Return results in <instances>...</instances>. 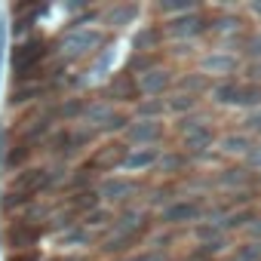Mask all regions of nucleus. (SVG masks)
Listing matches in <instances>:
<instances>
[{
    "label": "nucleus",
    "instance_id": "obj_1",
    "mask_svg": "<svg viewBox=\"0 0 261 261\" xmlns=\"http://www.w3.org/2000/svg\"><path fill=\"white\" fill-rule=\"evenodd\" d=\"M98 46H101V31L83 25V28H71V31L62 37V43H59V56L68 59V62H74V59L92 56Z\"/></svg>",
    "mask_w": 261,
    "mask_h": 261
},
{
    "label": "nucleus",
    "instance_id": "obj_2",
    "mask_svg": "<svg viewBox=\"0 0 261 261\" xmlns=\"http://www.w3.org/2000/svg\"><path fill=\"white\" fill-rule=\"evenodd\" d=\"M163 139H166L163 120H133L123 133V142L129 148H157Z\"/></svg>",
    "mask_w": 261,
    "mask_h": 261
},
{
    "label": "nucleus",
    "instance_id": "obj_3",
    "mask_svg": "<svg viewBox=\"0 0 261 261\" xmlns=\"http://www.w3.org/2000/svg\"><path fill=\"white\" fill-rule=\"evenodd\" d=\"M53 185H56V175H53L49 169H43V166H25V169H19V172L13 175L10 191L28 200L31 194H40V191H46V188H53Z\"/></svg>",
    "mask_w": 261,
    "mask_h": 261
},
{
    "label": "nucleus",
    "instance_id": "obj_4",
    "mask_svg": "<svg viewBox=\"0 0 261 261\" xmlns=\"http://www.w3.org/2000/svg\"><path fill=\"white\" fill-rule=\"evenodd\" d=\"M203 212H206V203L200 197H181V200H172L163 212H160V221L175 227V224H197L203 221Z\"/></svg>",
    "mask_w": 261,
    "mask_h": 261
},
{
    "label": "nucleus",
    "instance_id": "obj_5",
    "mask_svg": "<svg viewBox=\"0 0 261 261\" xmlns=\"http://www.w3.org/2000/svg\"><path fill=\"white\" fill-rule=\"evenodd\" d=\"M209 31V22L203 13H191V16H178V19H169L163 25V37L166 40H178V43H191L197 37H203Z\"/></svg>",
    "mask_w": 261,
    "mask_h": 261
},
{
    "label": "nucleus",
    "instance_id": "obj_6",
    "mask_svg": "<svg viewBox=\"0 0 261 261\" xmlns=\"http://www.w3.org/2000/svg\"><path fill=\"white\" fill-rule=\"evenodd\" d=\"M203 77H215V80H233V74L240 71V59L237 53L230 49H212L206 56H200V68H197Z\"/></svg>",
    "mask_w": 261,
    "mask_h": 261
},
{
    "label": "nucleus",
    "instance_id": "obj_7",
    "mask_svg": "<svg viewBox=\"0 0 261 261\" xmlns=\"http://www.w3.org/2000/svg\"><path fill=\"white\" fill-rule=\"evenodd\" d=\"M98 197H101V203L105 206H111V203H129L136 194H139V181L133 178V175H108V178H101L98 181Z\"/></svg>",
    "mask_w": 261,
    "mask_h": 261
},
{
    "label": "nucleus",
    "instance_id": "obj_8",
    "mask_svg": "<svg viewBox=\"0 0 261 261\" xmlns=\"http://www.w3.org/2000/svg\"><path fill=\"white\" fill-rule=\"evenodd\" d=\"M136 80H139V92L148 95V98H160L163 92H169L175 86V74L169 68H163V65H154L151 71H145Z\"/></svg>",
    "mask_w": 261,
    "mask_h": 261
},
{
    "label": "nucleus",
    "instance_id": "obj_9",
    "mask_svg": "<svg viewBox=\"0 0 261 261\" xmlns=\"http://www.w3.org/2000/svg\"><path fill=\"white\" fill-rule=\"evenodd\" d=\"M139 80L133 71H117L111 80H108V89H105V98L114 105V101H139Z\"/></svg>",
    "mask_w": 261,
    "mask_h": 261
},
{
    "label": "nucleus",
    "instance_id": "obj_10",
    "mask_svg": "<svg viewBox=\"0 0 261 261\" xmlns=\"http://www.w3.org/2000/svg\"><path fill=\"white\" fill-rule=\"evenodd\" d=\"M43 53H46L43 40H25V43H19V46L13 49V71H16V77H19V80L28 77V74L34 71V65L43 59Z\"/></svg>",
    "mask_w": 261,
    "mask_h": 261
},
{
    "label": "nucleus",
    "instance_id": "obj_11",
    "mask_svg": "<svg viewBox=\"0 0 261 261\" xmlns=\"http://www.w3.org/2000/svg\"><path fill=\"white\" fill-rule=\"evenodd\" d=\"M126 154H129V145H126V142H111V145L95 148V154L89 157V166H92L95 172H114V169L123 166Z\"/></svg>",
    "mask_w": 261,
    "mask_h": 261
},
{
    "label": "nucleus",
    "instance_id": "obj_12",
    "mask_svg": "<svg viewBox=\"0 0 261 261\" xmlns=\"http://www.w3.org/2000/svg\"><path fill=\"white\" fill-rule=\"evenodd\" d=\"M145 227H148V212H145V209H139V206L123 209L120 215H114V224H111V230H114V233L129 237V240H139V233H142Z\"/></svg>",
    "mask_w": 261,
    "mask_h": 261
},
{
    "label": "nucleus",
    "instance_id": "obj_13",
    "mask_svg": "<svg viewBox=\"0 0 261 261\" xmlns=\"http://www.w3.org/2000/svg\"><path fill=\"white\" fill-rule=\"evenodd\" d=\"M160 157H163V151L160 148H129V154H126V160H123V172L126 175H139V172H151V169H157V163H160Z\"/></svg>",
    "mask_w": 261,
    "mask_h": 261
},
{
    "label": "nucleus",
    "instance_id": "obj_14",
    "mask_svg": "<svg viewBox=\"0 0 261 261\" xmlns=\"http://www.w3.org/2000/svg\"><path fill=\"white\" fill-rule=\"evenodd\" d=\"M142 16V4H114L101 10V25L108 28H133Z\"/></svg>",
    "mask_w": 261,
    "mask_h": 261
},
{
    "label": "nucleus",
    "instance_id": "obj_15",
    "mask_svg": "<svg viewBox=\"0 0 261 261\" xmlns=\"http://www.w3.org/2000/svg\"><path fill=\"white\" fill-rule=\"evenodd\" d=\"M240 89L243 83L233 77V80H215L209 86V101L218 105V108H237L240 105Z\"/></svg>",
    "mask_w": 261,
    "mask_h": 261
},
{
    "label": "nucleus",
    "instance_id": "obj_16",
    "mask_svg": "<svg viewBox=\"0 0 261 261\" xmlns=\"http://www.w3.org/2000/svg\"><path fill=\"white\" fill-rule=\"evenodd\" d=\"M215 145H218V151H221L224 157H240V160H243V157L249 154V148L255 145V139L240 129V133H224Z\"/></svg>",
    "mask_w": 261,
    "mask_h": 261
},
{
    "label": "nucleus",
    "instance_id": "obj_17",
    "mask_svg": "<svg viewBox=\"0 0 261 261\" xmlns=\"http://www.w3.org/2000/svg\"><path fill=\"white\" fill-rule=\"evenodd\" d=\"M209 86H212L209 77H203L200 71H188V74H178V77H175V86H172V89L200 98V95H209Z\"/></svg>",
    "mask_w": 261,
    "mask_h": 261
},
{
    "label": "nucleus",
    "instance_id": "obj_18",
    "mask_svg": "<svg viewBox=\"0 0 261 261\" xmlns=\"http://www.w3.org/2000/svg\"><path fill=\"white\" fill-rule=\"evenodd\" d=\"M34 243H37V227L31 221H16L10 227V246L16 252H31Z\"/></svg>",
    "mask_w": 261,
    "mask_h": 261
},
{
    "label": "nucleus",
    "instance_id": "obj_19",
    "mask_svg": "<svg viewBox=\"0 0 261 261\" xmlns=\"http://www.w3.org/2000/svg\"><path fill=\"white\" fill-rule=\"evenodd\" d=\"M212 145H215L212 126L197 129V133H191V136H181V154H185V157H188V154H203V151H209Z\"/></svg>",
    "mask_w": 261,
    "mask_h": 261
},
{
    "label": "nucleus",
    "instance_id": "obj_20",
    "mask_svg": "<svg viewBox=\"0 0 261 261\" xmlns=\"http://www.w3.org/2000/svg\"><path fill=\"white\" fill-rule=\"evenodd\" d=\"M160 43H163V28L160 25H139L136 37H133V46L139 53H157Z\"/></svg>",
    "mask_w": 261,
    "mask_h": 261
},
{
    "label": "nucleus",
    "instance_id": "obj_21",
    "mask_svg": "<svg viewBox=\"0 0 261 261\" xmlns=\"http://www.w3.org/2000/svg\"><path fill=\"white\" fill-rule=\"evenodd\" d=\"M215 181H218V188H227V191H233V188H249L252 172H249L246 166H230V169H221V172L215 175Z\"/></svg>",
    "mask_w": 261,
    "mask_h": 261
},
{
    "label": "nucleus",
    "instance_id": "obj_22",
    "mask_svg": "<svg viewBox=\"0 0 261 261\" xmlns=\"http://www.w3.org/2000/svg\"><path fill=\"white\" fill-rule=\"evenodd\" d=\"M194 111H200V98L185 95V92H172V95H166V114L188 117V114H194Z\"/></svg>",
    "mask_w": 261,
    "mask_h": 261
},
{
    "label": "nucleus",
    "instance_id": "obj_23",
    "mask_svg": "<svg viewBox=\"0 0 261 261\" xmlns=\"http://www.w3.org/2000/svg\"><path fill=\"white\" fill-rule=\"evenodd\" d=\"M166 117V98H139L136 101V120H163Z\"/></svg>",
    "mask_w": 261,
    "mask_h": 261
},
{
    "label": "nucleus",
    "instance_id": "obj_24",
    "mask_svg": "<svg viewBox=\"0 0 261 261\" xmlns=\"http://www.w3.org/2000/svg\"><path fill=\"white\" fill-rule=\"evenodd\" d=\"M160 13L169 19H178V16L200 13V7H197V0H160Z\"/></svg>",
    "mask_w": 261,
    "mask_h": 261
},
{
    "label": "nucleus",
    "instance_id": "obj_25",
    "mask_svg": "<svg viewBox=\"0 0 261 261\" xmlns=\"http://www.w3.org/2000/svg\"><path fill=\"white\" fill-rule=\"evenodd\" d=\"M206 126H209V114L194 111V114H188V117H178L175 133H178V136H191V133H197V129H206Z\"/></svg>",
    "mask_w": 261,
    "mask_h": 261
},
{
    "label": "nucleus",
    "instance_id": "obj_26",
    "mask_svg": "<svg viewBox=\"0 0 261 261\" xmlns=\"http://www.w3.org/2000/svg\"><path fill=\"white\" fill-rule=\"evenodd\" d=\"M68 206H71V209H83V215H86L89 209L101 206V197H98V191H95V188H89V191H77V194L68 200Z\"/></svg>",
    "mask_w": 261,
    "mask_h": 261
},
{
    "label": "nucleus",
    "instance_id": "obj_27",
    "mask_svg": "<svg viewBox=\"0 0 261 261\" xmlns=\"http://www.w3.org/2000/svg\"><path fill=\"white\" fill-rule=\"evenodd\" d=\"M105 224H114V212H111V206H95V209H89L86 215H83V227L89 230V227H105Z\"/></svg>",
    "mask_w": 261,
    "mask_h": 261
},
{
    "label": "nucleus",
    "instance_id": "obj_28",
    "mask_svg": "<svg viewBox=\"0 0 261 261\" xmlns=\"http://www.w3.org/2000/svg\"><path fill=\"white\" fill-rule=\"evenodd\" d=\"M237 108L261 111V86H255V83H243V89H240V105H237Z\"/></svg>",
    "mask_w": 261,
    "mask_h": 261
},
{
    "label": "nucleus",
    "instance_id": "obj_29",
    "mask_svg": "<svg viewBox=\"0 0 261 261\" xmlns=\"http://www.w3.org/2000/svg\"><path fill=\"white\" fill-rule=\"evenodd\" d=\"M185 163H188V157H185L181 151H169V154H163V157H160L157 169H160L163 175H172V172H181V169H185Z\"/></svg>",
    "mask_w": 261,
    "mask_h": 261
},
{
    "label": "nucleus",
    "instance_id": "obj_30",
    "mask_svg": "<svg viewBox=\"0 0 261 261\" xmlns=\"http://www.w3.org/2000/svg\"><path fill=\"white\" fill-rule=\"evenodd\" d=\"M86 105H89V101H83V98H65L62 108H59V117H62V120H83Z\"/></svg>",
    "mask_w": 261,
    "mask_h": 261
},
{
    "label": "nucleus",
    "instance_id": "obj_31",
    "mask_svg": "<svg viewBox=\"0 0 261 261\" xmlns=\"http://www.w3.org/2000/svg\"><path fill=\"white\" fill-rule=\"evenodd\" d=\"M240 53H243L249 62H261V31L249 34V37L240 43Z\"/></svg>",
    "mask_w": 261,
    "mask_h": 261
},
{
    "label": "nucleus",
    "instance_id": "obj_32",
    "mask_svg": "<svg viewBox=\"0 0 261 261\" xmlns=\"http://www.w3.org/2000/svg\"><path fill=\"white\" fill-rule=\"evenodd\" d=\"M59 243L62 246H89V233H86V227H68L65 233H59Z\"/></svg>",
    "mask_w": 261,
    "mask_h": 261
},
{
    "label": "nucleus",
    "instance_id": "obj_33",
    "mask_svg": "<svg viewBox=\"0 0 261 261\" xmlns=\"http://www.w3.org/2000/svg\"><path fill=\"white\" fill-rule=\"evenodd\" d=\"M28 157H31V148H28V145H19V148H13V151L7 154V166L19 172V169H25Z\"/></svg>",
    "mask_w": 261,
    "mask_h": 261
},
{
    "label": "nucleus",
    "instance_id": "obj_34",
    "mask_svg": "<svg viewBox=\"0 0 261 261\" xmlns=\"http://www.w3.org/2000/svg\"><path fill=\"white\" fill-rule=\"evenodd\" d=\"M233 261H261V243H243L233 252Z\"/></svg>",
    "mask_w": 261,
    "mask_h": 261
},
{
    "label": "nucleus",
    "instance_id": "obj_35",
    "mask_svg": "<svg viewBox=\"0 0 261 261\" xmlns=\"http://www.w3.org/2000/svg\"><path fill=\"white\" fill-rule=\"evenodd\" d=\"M123 261H169V255H166L163 249H142V252L126 255Z\"/></svg>",
    "mask_w": 261,
    "mask_h": 261
},
{
    "label": "nucleus",
    "instance_id": "obj_36",
    "mask_svg": "<svg viewBox=\"0 0 261 261\" xmlns=\"http://www.w3.org/2000/svg\"><path fill=\"white\" fill-rule=\"evenodd\" d=\"M243 166H246L249 172H258V169H261V139L249 148V154L243 157Z\"/></svg>",
    "mask_w": 261,
    "mask_h": 261
},
{
    "label": "nucleus",
    "instance_id": "obj_37",
    "mask_svg": "<svg viewBox=\"0 0 261 261\" xmlns=\"http://www.w3.org/2000/svg\"><path fill=\"white\" fill-rule=\"evenodd\" d=\"M243 133L261 136V111H249V114L243 117Z\"/></svg>",
    "mask_w": 261,
    "mask_h": 261
},
{
    "label": "nucleus",
    "instance_id": "obj_38",
    "mask_svg": "<svg viewBox=\"0 0 261 261\" xmlns=\"http://www.w3.org/2000/svg\"><path fill=\"white\" fill-rule=\"evenodd\" d=\"M243 83L261 86V62H246V65H243Z\"/></svg>",
    "mask_w": 261,
    "mask_h": 261
},
{
    "label": "nucleus",
    "instance_id": "obj_39",
    "mask_svg": "<svg viewBox=\"0 0 261 261\" xmlns=\"http://www.w3.org/2000/svg\"><path fill=\"white\" fill-rule=\"evenodd\" d=\"M34 95H40V86H25V89L13 92V105H25V101L34 98Z\"/></svg>",
    "mask_w": 261,
    "mask_h": 261
},
{
    "label": "nucleus",
    "instance_id": "obj_40",
    "mask_svg": "<svg viewBox=\"0 0 261 261\" xmlns=\"http://www.w3.org/2000/svg\"><path fill=\"white\" fill-rule=\"evenodd\" d=\"M246 233H249V237H255V240H261V215H255V218L246 224Z\"/></svg>",
    "mask_w": 261,
    "mask_h": 261
},
{
    "label": "nucleus",
    "instance_id": "obj_41",
    "mask_svg": "<svg viewBox=\"0 0 261 261\" xmlns=\"http://www.w3.org/2000/svg\"><path fill=\"white\" fill-rule=\"evenodd\" d=\"M10 261H40V255H37V252L31 249V252H16V255H13Z\"/></svg>",
    "mask_w": 261,
    "mask_h": 261
},
{
    "label": "nucleus",
    "instance_id": "obj_42",
    "mask_svg": "<svg viewBox=\"0 0 261 261\" xmlns=\"http://www.w3.org/2000/svg\"><path fill=\"white\" fill-rule=\"evenodd\" d=\"M249 13H252L255 19H261V0H252V4H249Z\"/></svg>",
    "mask_w": 261,
    "mask_h": 261
},
{
    "label": "nucleus",
    "instance_id": "obj_43",
    "mask_svg": "<svg viewBox=\"0 0 261 261\" xmlns=\"http://www.w3.org/2000/svg\"><path fill=\"white\" fill-rule=\"evenodd\" d=\"M53 261H83V258H53Z\"/></svg>",
    "mask_w": 261,
    "mask_h": 261
}]
</instances>
